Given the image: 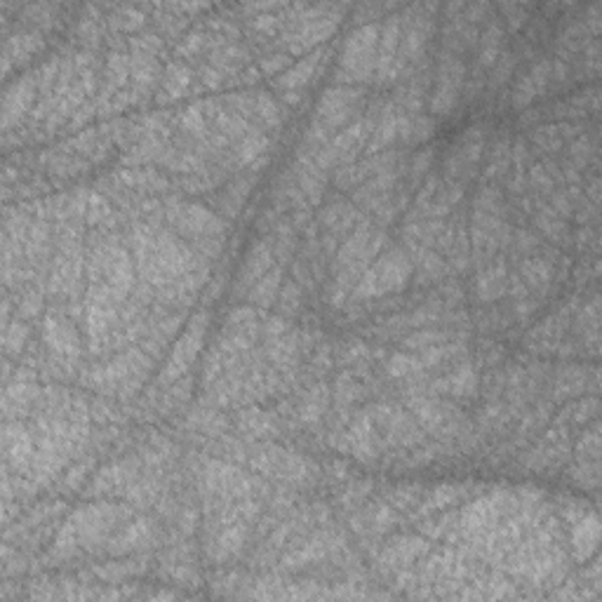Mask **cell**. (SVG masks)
<instances>
[{"mask_svg": "<svg viewBox=\"0 0 602 602\" xmlns=\"http://www.w3.org/2000/svg\"><path fill=\"white\" fill-rule=\"evenodd\" d=\"M384 243H386L384 226H379L377 222H365L360 224L358 229L351 231V236L344 240V245L339 247L337 257H334L330 301L341 304L346 297H351L353 287L358 285L360 276L370 269V264L377 259V254Z\"/></svg>", "mask_w": 602, "mask_h": 602, "instance_id": "cell-1", "label": "cell"}, {"mask_svg": "<svg viewBox=\"0 0 602 602\" xmlns=\"http://www.w3.org/2000/svg\"><path fill=\"white\" fill-rule=\"evenodd\" d=\"M511 229L506 224V207L501 193L494 186H483L473 198L471 212V245L473 262L483 266L497 254L499 247L508 245Z\"/></svg>", "mask_w": 602, "mask_h": 602, "instance_id": "cell-2", "label": "cell"}, {"mask_svg": "<svg viewBox=\"0 0 602 602\" xmlns=\"http://www.w3.org/2000/svg\"><path fill=\"white\" fill-rule=\"evenodd\" d=\"M130 518V511L116 504H92L76 511L59 534L55 553L69 555L76 548H92L113 537V530Z\"/></svg>", "mask_w": 602, "mask_h": 602, "instance_id": "cell-3", "label": "cell"}, {"mask_svg": "<svg viewBox=\"0 0 602 602\" xmlns=\"http://www.w3.org/2000/svg\"><path fill=\"white\" fill-rule=\"evenodd\" d=\"M363 104V92L346 85H334L318 102L316 116L306 135V151H318L330 142L334 132L346 125V120L353 118Z\"/></svg>", "mask_w": 602, "mask_h": 602, "instance_id": "cell-4", "label": "cell"}, {"mask_svg": "<svg viewBox=\"0 0 602 602\" xmlns=\"http://www.w3.org/2000/svg\"><path fill=\"white\" fill-rule=\"evenodd\" d=\"M165 217L172 224V229L182 233L186 243L205 252L207 257H214L222 250L219 243H222L224 236V224L214 212L200 205H186L179 203V200H172V203H167Z\"/></svg>", "mask_w": 602, "mask_h": 602, "instance_id": "cell-5", "label": "cell"}, {"mask_svg": "<svg viewBox=\"0 0 602 602\" xmlns=\"http://www.w3.org/2000/svg\"><path fill=\"white\" fill-rule=\"evenodd\" d=\"M414 273L410 254L400 247H391L389 252H384L377 262L370 264L363 276H360L358 285L353 287L351 297L356 301H370L386 297V294L400 292L407 285V280Z\"/></svg>", "mask_w": 602, "mask_h": 602, "instance_id": "cell-6", "label": "cell"}, {"mask_svg": "<svg viewBox=\"0 0 602 602\" xmlns=\"http://www.w3.org/2000/svg\"><path fill=\"white\" fill-rule=\"evenodd\" d=\"M151 370V358L142 351H127L123 356L109 360V363L99 365L92 372L90 384L99 391L120 393V396H130L135 393L146 374Z\"/></svg>", "mask_w": 602, "mask_h": 602, "instance_id": "cell-7", "label": "cell"}, {"mask_svg": "<svg viewBox=\"0 0 602 602\" xmlns=\"http://www.w3.org/2000/svg\"><path fill=\"white\" fill-rule=\"evenodd\" d=\"M377 52H379V26L365 24L358 26L346 40L341 50V62L337 76L346 83H363L377 69Z\"/></svg>", "mask_w": 602, "mask_h": 602, "instance_id": "cell-8", "label": "cell"}, {"mask_svg": "<svg viewBox=\"0 0 602 602\" xmlns=\"http://www.w3.org/2000/svg\"><path fill=\"white\" fill-rule=\"evenodd\" d=\"M198 483L200 490L207 494V499L214 506L250 499L254 487H257L250 476H245L238 468L224 464V461H205V466L198 473Z\"/></svg>", "mask_w": 602, "mask_h": 602, "instance_id": "cell-9", "label": "cell"}, {"mask_svg": "<svg viewBox=\"0 0 602 602\" xmlns=\"http://www.w3.org/2000/svg\"><path fill=\"white\" fill-rule=\"evenodd\" d=\"M205 334H207V313L200 311L193 316V320L186 327V332L182 334V339L177 341L175 349L170 353V360H167L165 370H163V384H175L177 379H182L186 372L191 370V365L196 363V358L200 356L205 346Z\"/></svg>", "mask_w": 602, "mask_h": 602, "instance_id": "cell-10", "label": "cell"}, {"mask_svg": "<svg viewBox=\"0 0 602 602\" xmlns=\"http://www.w3.org/2000/svg\"><path fill=\"white\" fill-rule=\"evenodd\" d=\"M464 76H466V66L459 59V55L443 52L436 73V90H433V97H431L433 116L445 118L454 111L461 92H464Z\"/></svg>", "mask_w": 602, "mask_h": 602, "instance_id": "cell-11", "label": "cell"}, {"mask_svg": "<svg viewBox=\"0 0 602 602\" xmlns=\"http://www.w3.org/2000/svg\"><path fill=\"white\" fill-rule=\"evenodd\" d=\"M485 149V130L483 125L468 127L457 139V144L450 149V156L445 160V182L466 184V179L471 177L473 167L478 165L480 156Z\"/></svg>", "mask_w": 602, "mask_h": 602, "instance_id": "cell-12", "label": "cell"}, {"mask_svg": "<svg viewBox=\"0 0 602 602\" xmlns=\"http://www.w3.org/2000/svg\"><path fill=\"white\" fill-rule=\"evenodd\" d=\"M252 464L259 473H266V476L290 485H304L309 483L313 476V468L309 461L297 457V454L292 452L276 450V447H266V450L257 452Z\"/></svg>", "mask_w": 602, "mask_h": 602, "instance_id": "cell-13", "label": "cell"}, {"mask_svg": "<svg viewBox=\"0 0 602 602\" xmlns=\"http://www.w3.org/2000/svg\"><path fill=\"white\" fill-rule=\"evenodd\" d=\"M80 264H83V250L76 240V233H64L59 252L55 259V269H52V292L57 294H73L78 287Z\"/></svg>", "mask_w": 602, "mask_h": 602, "instance_id": "cell-14", "label": "cell"}, {"mask_svg": "<svg viewBox=\"0 0 602 602\" xmlns=\"http://www.w3.org/2000/svg\"><path fill=\"white\" fill-rule=\"evenodd\" d=\"M555 276H558V264H555L553 257H546V254H539V257H527L523 264H520L518 276L513 278L515 285L523 287L525 292H530L532 297L544 299L551 287L555 283Z\"/></svg>", "mask_w": 602, "mask_h": 602, "instance_id": "cell-15", "label": "cell"}, {"mask_svg": "<svg viewBox=\"0 0 602 602\" xmlns=\"http://www.w3.org/2000/svg\"><path fill=\"white\" fill-rule=\"evenodd\" d=\"M45 341H48L50 353L59 360V365L71 370L78 360V337L69 320L59 313H50L45 320Z\"/></svg>", "mask_w": 602, "mask_h": 602, "instance_id": "cell-16", "label": "cell"}, {"mask_svg": "<svg viewBox=\"0 0 602 602\" xmlns=\"http://www.w3.org/2000/svg\"><path fill=\"white\" fill-rule=\"evenodd\" d=\"M598 389V370L595 367L565 365L553 377V398L567 400L584 396L586 391Z\"/></svg>", "mask_w": 602, "mask_h": 602, "instance_id": "cell-17", "label": "cell"}, {"mask_svg": "<svg viewBox=\"0 0 602 602\" xmlns=\"http://www.w3.org/2000/svg\"><path fill=\"white\" fill-rule=\"evenodd\" d=\"M428 551V544L424 539H417V537H398L393 539L389 546L384 548L379 555V565L381 570L384 572H407L410 570V565L417 563V560H421Z\"/></svg>", "mask_w": 602, "mask_h": 602, "instance_id": "cell-18", "label": "cell"}, {"mask_svg": "<svg viewBox=\"0 0 602 602\" xmlns=\"http://www.w3.org/2000/svg\"><path fill=\"white\" fill-rule=\"evenodd\" d=\"M337 548H341V539L334 537L332 532L316 534V537H311L301 548H294V551L285 553V558L280 560V567H283V570H301V567L316 565L320 560L330 558Z\"/></svg>", "mask_w": 602, "mask_h": 602, "instance_id": "cell-19", "label": "cell"}, {"mask_svg": "<svg viewBox=\"0 0 602 602\" xmlns=\"http://www.w3.org/2000/svg\"><path fill=\"white\" fill-rule=\"evenodd\" d=\"M156 541V525L149 518H139L135 523L120 527V532L109 539V551L116 555L137 553L149 548Z\"/></svg>", "mask_w": 602, "mask_h": 602, "instance_id": "cell-20", "label": "cell"}, {"mask_svg": "<svg viewBox=\"0 0 602 602\" xmlns=\"http://www.w3.org/2000/svg\"><path fill=\"white\" fill-rule=\"evenodd\" d=\"M551 83H553L551 59H541V62L534 64L532 69L518 80V85H515L513 90V104L518 106V109H525V106H530L534 99L544 95Z\"/></svg>", "mask_w": 602, "mask_h": 602, "instance_id": "cell-21", "label": "cell"}, {"mask_svg": "<svg viewBox=\"0 0 602 602\" xmlns=\"http://www.w3.org/2000/svg\"><path fill=\"white\" fill-rule=\"evenodd\" d=\"M572 548H574V558L579 563H586L591 555L598 551V541H600V520L595 511H584L577 520H572Z\"/></svg>", "mask_w": 602, "mask_h": 602, "instance_id": "cell-22", "label": "cell"}, {"mask_svg": "<svg viewBox=\"0 0 602 602\" xmlns=\"http://www.w3.org/2000/svg\"><path fill=\"white\" fill-rule=\"evenodd\" d=\"M476 294L480 301H497L508 294V266L504 259H490V262L480 266Z\"/></svg>", "mask_w": 602, "mask_h": 602, "instance_id": "cell-23", "label": "cell"}, {"mask_svg": "<svg viewBox=\"0 0 602 602\" xmlns=\"http://www.w3.org/2000/svg\"><path fill=\"white\" fill-rule=\"evenodd\" d=\"M323 62H325V50L311 52L309 57L301 59V64L292 66L290 71L283 73V76H280V78H276V88L283 90L285 97H290V95H294V92L304 90L306 85L311 83V78L316 76L318 66L323 64Z\"/></svg>", "mask_w": 602, "mask_h": 602, "instance_id": "cell-24", "label": "cell"}, {"mask_svg": "<svg viewBox=\"0 0 602 602\" xmlns=\"http://www.w3.org/2000/svg\"><path fill=\"white\" fill-rule=\"evenodd\" d=\"M273 266V250L269 243H257L252 247L250 252H247L243 269L238 273V287L245 292H250V287L257 283L259 278H264L266 273L271 271Z\"/></svg>", "mask_w": 602, "mask_h": 602, "instance_id": "cell-25", "label": "cell"}, {"mask_svg": "<svg viewBox=\"0 0 602 602\" xmlns=\"http://www.w3.org/2000/svg\"><path fill=\"white\" fill-rule=\"evenodd\" d=\"M579 130H581V127L572 125V123L541 125V127H537V132H534L532 139H534V144H537L541 151L555 153V151L565 149L567 142L577 139L579 137Z\"/></svg>", "mask_w": 602, "mask_h": 602, "instance_id": "cell-26", "label": "cell"}, {"mask_svg": "<svg viewBox=\"0 0 602 602\" xmlns=\"http://www.w3.org/2000/svg\"><path fill=\"white\" fill-rule=\"evenodd\" d=\"M327 389L325 386L316 384L313 389H309L304 393V396L299 398L297 410H294V419H297V424H316V421L323 417L327 410Z\"/></svg>", "mask_w": 602, "mask_h": 602, "instance_id": "cell-27", "label": "cell"}, {"mask_svg": "<svg viewBox=\"0 0 602 602\" xmlns=\"http://www.w3.org/2000/svg\"><path fill=\"white\" fill-rule=\"evenodd\" d=\"M501 38H504V31H501V24L497 19H492L487 24V29L483 31V36L478 40V69L480 71H490L497 59L501 55Z\"/></svg>", "mask_w": 602, "mask_h": 602, "instance_id": "cell-28", "label": "cell"}, {"mask_svg": "<svg viewBox=\"0 0 602 602\" xmlns=\"http://www.w3.org/2000/svg\"><path fill=\"white\" fill-rule=\"evenodd\" d=\"M269 149V137L262 130H250L240 142L233 146V158L238 160V165H250L262 153Z\"/></svg>", "mask_w": 602, "mask_h": 602, "instance_id": "cell-29", "label": "cell"}, {"mask_svg": "<svg viewBox=\"0 0 602 602\" xmlns=\"http://www.w3.org/2000/svg\"><path fill=\"white\" fill-rule=\"evenodd\" d=\"M191 85V69L184 64H172L167 69V76L163 78V102H172V99L184 97V92Z\"/></svg>", "mask_w": 602, "mask_h": 602, "instance_id": "cell-30", "label": "cell"}, {"mask_svg": "<svg viewBox=\"0 0 602 602\" xmlns=\"http://www.w3.org/2000/svg\"><path fill=\"white\" fill-rule=\"evenodd\" d=\"M511 151L513 146L508 139H499V142L492 146L490 163H487L485 170V182H494V179L508 175V170H511Z\"/></svg>", "mask_w": 602, "mask_h": 602, "instance_id": "cell-31", "label": "cell"}, {"mask_svg": "<svg viewBox=\"0 0 602 602\" xmlns=\"http://www.w3.org/2000/svg\"><path fill=\"white\" fill-rule=\"evenodd\" d=\"M280 278H283V273H280V269H271L269 273H266L264 278H259L257 283H254L250 287L247 297H250L254 301V304L269 306L271 301L278 297V292H280Z\"/></svg>", "mask_w": 602, "mask_h": 602, "instance_id": "cell-32", "label": "cell"}, {"mask_svg": "<svg viewBox=\"0 0 602 602\" xmlns=\"http://www.w3.org/2000/svg\"><path fill=\"white\" fill-rule=\"evenodd\" d=\"M240 431L250 433L252 438L269 436V433L276 431V417L266 412H243L240 414Z\"/></svg>", "mask_w": 602, "mask_h": 602, "instance_id": "cell-33", "label": "cell"}, {"mask_svg": "<svg viewBox=\"0 0 602 602\" xmlns=\"http://www.w3.org/2000/svg\"><path fill=\"white\" fill-rule=\"evenodd\" d=\"M515 59H518V57H515L513 52H501L499 59H497V64L492 66V73H490V85H492L494 90L501 88V85L506 83V80H508V73L513 71Z\"/></svg>", "mask_w": 602, "mask_h": 602, "instance_id": "cell-34", "label": "cell"}, {"mask_svg": "<svg viewBox=\"0 0 602 602\" xmlns=\"http://www.w3.org/2000/svg\"><path fill=\"white\" fill-rule=\"evenodd\" d=\"M301 301V287L297 283H287L283 290H280V316H290L299 309Z\"/></svg>", "mask_w": 602, "mask_h": 602, "instance_id": "cell-35", "label": "cell"}, {"mask_svg": "<svg viewBox=\"0 0 602 602\" xmlns=\"http://www.w3.org/2000/svg\"><path fill=\"white\" fill-rule=\"evenodd\" d=\"M431 163H433V151H421V153H417V156H414L412 167H410L412 184H417L421 177L428 175V170H431Z\"/></svg>", "mask_w": 602, "mask_h": 602, "instance_id": "cell-36", "label": "cell"}, {"mask_svg": "<svg viewBox=\"0 0 602 602\" xmlns=\"http://www.w3.org/2000/svg\"><path fill=\"white\" fill-rule=\"evenodd\" d=\"M501 10L506 12V17H508V22H511V26H520L527 19L525 5H504Z\"/></svg>", "mask_w": 602, "mask_h": 602, "instance_id": "cell-37", "label": "cell"}, {"mask_svg": "<svg viewBox=\"0 0 602 602\" xmlns=\"http://www.w3.org/2000/svg\"><path fill=\"white\" fill-rule=\"evenodd\" d=\"M450 523H452V515H445V518L440 520V525H450ZM443 530H447V527H436V530H428L426 534H433V537H438V534Z\"/></svg>", "mask_w": 602, "mask_h": 602, "instance_id": "cell-38", "label": "cell"}]
</instances>
